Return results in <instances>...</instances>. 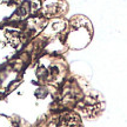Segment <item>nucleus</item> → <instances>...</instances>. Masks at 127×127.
I'll return each instance as SVG.
<instances>
[{
	"label": "nucleus",
	"instance_id": "nucleus-1",
	"mask_svg": "<svg viewBox=\"0 0 127 127\" xmlns=\"http://www.w3.org/2000/svg\"><path fill=\"white\" fill-rule=\"evenodd\" d=\"M46 95H47V90L44 87H40L35 91V96L38 99H44V98H46Z\"/></svg>",
	"mask_w": 127,
	"mask_h": 127
}]
</instances>
